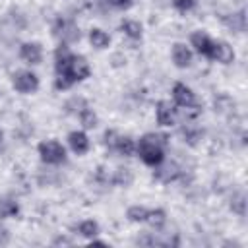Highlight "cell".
I'll return each mask as SVG.
<instances>
[{
    "label": "cell",
    "mask_w": 248,
    "mask_h": 248,
    "mask_svg": "<svg viewBox=\"0 0 248 248\" xmlns=\"http://www.w3.org/2000/svg\"><path fill=\"white\" fill-rule=\"evenodd\" d=\"M165 151H167V136L147 132L140 140H136V153L140 155L141 163L151 169L165 159Z\"/></svg>",
    "instance_id": "1"
},
{
    "label": "cell",
    "mask_w": 248,
    "mask_h": 248,
    "mask_svg": "<svg viewBox=\"0 0 248 248\" xmlns=\"http://www.w3.org/2000/svg\"><path fill=\"white\" fill-rule=\"evenodd\" d=\"M91 76V64L89 60L83 56V54H74L66 72L60 74V76H54V87L58 91H64V89H70L74 83L78 81H83Z\"/></svg>",
    "instance_id": "2"
},
{
    "label": "cell",
    "mask_w": 248,
    "mask_h": 248,
    "mask_svg": "<svg viewBox=\"0 0 248 248\" xmlns=\"http://www.w3.org/2000/svg\"><path fill=\"white\" fill-rule=\"evenodd\" d=\"M37 153L46 165H62L66 161V147L58 140H43L37 145Z\"/></svg>",
    "instance_id": "3"
},
{
    "label": "cell",
    "mask_w": 248,
    "mask_h": 248,
    "mask_svg": "<svg viewBox=\"0 0 248 248\" xmlns=\"http://www.w3.org/2000/svg\"><path fill=\"white\" fill-rule=\"evenodd\" d=\"M12 87L21 95H33L39 91L41 81H39L37 74L31 70H17L12 76Z\"/></svg>",
    "instance_id": "4"
},
{
    "label": "cell",
    "mask_w": 248,
    "mask_h": 248,
    "mask_svg": "<svg viewBox=\"0 0 248 248\" xmlns=\"http://www.w3.org/2000/svg\"><path fill=\"white\" fill-rule=\"evenodd\" d=\"M52 35L64 43V45H72L76 41H79V27L72 21V19H64V17H58L56 23L52 25Z\"/></svg>",
    "instance_id": "5"
},
{
    "label": "cell",
    "mask_w": 248,
    "mask_h": 248,
    "mask_svg": "<svg viewBox=\"0 0 248 248\" xmlns=\"http://www.w3.org/2000/svg\"><path fill=\"white\" fill-rule=\"evenodd\" d=\"M170 95H172V103H174L176 108H196L198 107L196 93L192 91V87H188L182 81H176L172 85Z\"/></svg>",
    "instance_id": "6"
},
{
    "label": "cell",
    "mask_w": 248,
    "mask_h": 248,
    "mask_svg": "<svg viewBox=\"0 0 248 248\" xmlns=\"http://www.w3.org/2000/svg\"><path fill=\"white\" fill-rule=\"evenodd\" d=\"M176 118H178V108L174 107V103L163 99L155 105V120L159 126H165V128L174 126Z\"/></svg>",
    "instance_id": "7"
},
{
    "label": "cell",
    "mask_w": 248,
    "mask_h": 248,
    "mask_svg": "<svg viewBox=\"0 0 248 248\" xmlns=\"http://www.w3.org/2000/svg\"><path fill=\"white\" fill-rule=\"evenodd\" d=\"M234 56H236L234 48L227 41L213 39V45H211L207 60H213V62H219V64H231V62H234Z\"/></svg>",
    "instance_id": "8"
},
{
    "label": "cell",
    "mask_w": 248,
    "mask_h": 248,
    "mask_svg": "<svg viewBox=\"0 0 248 248\" xmlns=\"http://www.w3.org/2000/svg\"><path fill=\"white\" fill-rule=\"evenodd\" d=\"M17 56H19V60H23L25 64L37 66V64L43 62V46H41V43H37V41H25V43L19 45Z\"/></svg>",
    "instance_id": "9"
},
{
    "label": "cell",
    "mask_w": 248,
    "mask_h": 248,
    "mask_svg": "<svg viewBox=\"0 0 248 248\" xmlns=\"http://www.w3.org/2000/svg\"><path fill=\"white\" fill-rule=\"evenodd\" d=\"M170 60L178 70L190 68L194 62V50L186 43H174L170 48Z\"/></svg>",
    "instance_id": "10"
},
{
    "label": "cell",
    "mask_w": 248,
    "mask_h": 248,
    "mask_svg": "<svg viewBox=\"0 0 248 248\" xmlns=\"http://www.w3.org/2000/svg\"><path fill=\"white\" fill-rule=\"evenodd\" d=\"M153 176L159 180V182H174L178 176H180V167L174 163V161H167V157L157 165L153 167Z\"/></svg>",
    "instance_id": "11"
},
{
    "label": "cell",
    "mask_w": 248,
    "mask_h": 248,
    "mask_svg": "<svg viewBox=\"0 0 248 248\" xmlns=\"http://www.w3.org/2000/svg\"><path fill=\"white\" fill-rule=\"evenodd\" d=\"M66 141H68V147L76 155H85L91 149V140H89V136H87L85 130H72L68 134Z\"/></svg>",
    "instance_id": "12"
},
{
    "label": "cell",
    "mask_w": 248,
    "mask_h": 248,
    "mask_svg": "<svg viewBox=\"0 0 248 248\" xmlns=\"http://www.w3.org/2000/svg\"><path fill=\"white\" fill-rule=\"evenodd\" d=\"M211 45H213V39L205 33V31H194L190 35V48L194 52H198L200 56H209V50H211Z\"/></svg>",
    "instance_id": "13"
},
{
    "label": "cell",
    "mask_w": 248,
    "mask_h": 248,
    "mask_svg": "<svg viewBox=\"0 0 248 248\" xmlns=\"http://www.w3.org/2000/svg\"><path fill=\"white\" fill-rule=\"evenodd\" d=\"M78 120H79V124L83 126V130H93V128H97V124H99V116H97V112L87 105V103H83L79 108H78Z\"/></svg>",
    "instance_id": "14"
},
{
    "label": "cell",
    "mask_w": 248,
    "mask_h": 248,
    "mask_svg": "<svg viewBox=\"0 0 248 248\" xmlns=\"http://www.w3.org/2000/svg\"><path fill=\"white\" fill-rule=\"evenodd\" d=\"M112 151H116V153L122 155V157H132V155H136V140H134L132 136L118 134Z\"/></svg>",
    "instance_id": "15"
},
{
    "label": "cell",
    "mask_w": 248,
    "mask_h": 248,
    "mask_svg": "<svg viewBox=\"0 0 248 248\" xmlns=\"http://www.w3.org/2000/svg\"><path fill=\"white\" fill-rule=\"evenodd\" d=\"M120 31L132 39V41H140L143 37V25L138 21V19H122L120 23Z\"/></svg>",
    "instance_id": "16"
},
{
    "label": "cell",
    "mask_w": 248,
    "mask_h": 248,
    "mask_svg": "<svg viewBox=\"0 0 248 248\" xmlns=\"http://www.w3.org/2000/svg\"><path fill=\"white\" fill-rule=\"evenodd\" d=\"M89 43H91L93 48L105 50V48H108V45H110V35H108L107 31L99 29V27H93V29L89 31Z\"/></svg>",
    "instance_id": "17"
},
{
    "label": "cell",
    "mask_w": 248,
    "mask_h": 248,
    "mask_svg": "<svg viewBox=\"0 0 248 248\" xmlns=\"http://www.w3.org/2000/svg\"><path fill=\"white\" fill-rule=\"evenodd\" d=\"M145 223H147L151 229L161 231V229L165 227V223H167V211L161 209V207L149 209V211H147V217H145Z\"/></svg>",
    "instance_id": "18"
},
{
    "label": "cell",
    "mask_w": 248,
    "mask_h": 248,
    "mask_svg": "<svg viewBox=\"0 0 248 248\" xmlns=\"http://www.w3.org/2000/svg\"><path fill=\"white\" fill-rule=\"evenodd\" d=\"M19 213V203L14 198H0V219H10Z\"/></svg>",
    "instance_id": "19"
},
{
    "label": "cell",
    "mask_w": 248,
    "mask_h": 248,
    "mask_svg": "<svg viewBox=\"0 0 248 248\" xmlns=\"http://www.w3.org/2000/svg\"><path fill=\"white\" fill-rule=\"evenodd\" d=\"M99 231H101V227H99V223L95 221V219H85V221H81L79 225H78V232L81 234V236H85V238H95L97 234H99Z\"/></svg>",
    "instance_id": "20"
},
{
    "label": "cell",
    "mask_w": 248,
    "mask_h": 248,
    "mask_svg": "<svg viewBox=\"0 0 248 248\" xmlns=\"http://www.w3.org/2000/svg\"><path fill=\"white\" fill-rule=\"evenodd\" d=\"M147 207L145 205H130L126 209V219L132 221V223H145V217H147Z\"/></svg>",
    "instance_id": "21"
},
{
    "label": "cell",
    "mask_w": 248,
    "mask_h": 248,
    "mask_svg": "<svg viewBox=\"0 0 248 248\" xmlns=\"http://www.w3.org/2000/svg\"><path fill=\"white\" fill-rule=\"evenodd\" d=\"M231 209L236 213V215H244L246 213V196H244V192H236L234 196H232V200H231Z\"/></svg>",
    "instance_id": "22"
},
{
    "label": "cell",
    "mask_w": 248,
    "mask_h": 248,
    "mask_svg": "<svg viewBox=\"0 0 248 248\" xmlns=\"http://www.w3.org/2000/svg\"><path fill=\"white\" fill-rule=\"evenodd\" d=\"M112 182L118 184V186H128L132 182V172L130 169H116L114 176H112Z\"/></svg>",
    "instance_id": "23"
},
{
    "label": "cell",
    "mask_w": 248,
    "mask_h": 248,
    "mask_svg": "<svg viewBox=\"0 0 248 248\" xmlns=\"http://www.w3.org/2000/svg\"><path fill=\"white\" fill-rule=\"evenodd\" d=\"M196 4H198V0H172L174 10H178V12H190L196 8Z\"/></svg>",
    "instance_id": "24"
},
{
    "label": "cell",
    "mask_w": 248,
    "mask_h": 248,
    "mask_svg": "<svg viewBox=\"0 0 248 248\" xmlns=\"http://www.w3.org/2000/svg\"><path fill=\"white\" fill-rule=\"evenodd\" d=\"M103 138H105V145H107V147L112 151V147H114V141H116V138H118V132H116V130H107Z\"/></svg>",
    "instance_id": "25"
},
{
    "label": "cell",
    "mask_w": 248,
    "mask_h": 248,
    "mask_svg": "<svg viewBox=\"0 0 248 248\" xmlns=\"http://www.w3.org/2000/svg\"><path fill=\"white\" fill-rule=\"evenodd\" d=\"M108 4L116 10H130L134 6V0H108Z\"/></svg>",
    "instance_id": "26"
},
{
    "label": "cell",
    "mask_w": 248,
    "mask_h": 248,
    "mask_svg": "<svg viewBox=\"0 0 248 248\" xmlns=\"http://www.w3.org/2000/svg\"><path fill=\"white\" fill-rule=\"evenodd\" d=\"M8 240H10V232H8V229H6V227H2V225H0V246L8 244Z\"/></svg>",
    "instance_id": "27"
},
{
    "label": "cell",
    "mask_w": 248,
    "mask_h": 248,
    "mask_svg": "<svg viewBox=\"0 0 248 248\" xmlns=\"http://www.w3.org/2000/svg\"><path fill=\"white\" fill-rule=\"evenodd\" d=\"M2 149H4V132L0 130V153H2Z\"/></svg>",
    "instance_id": "28"
}]
</instances>
